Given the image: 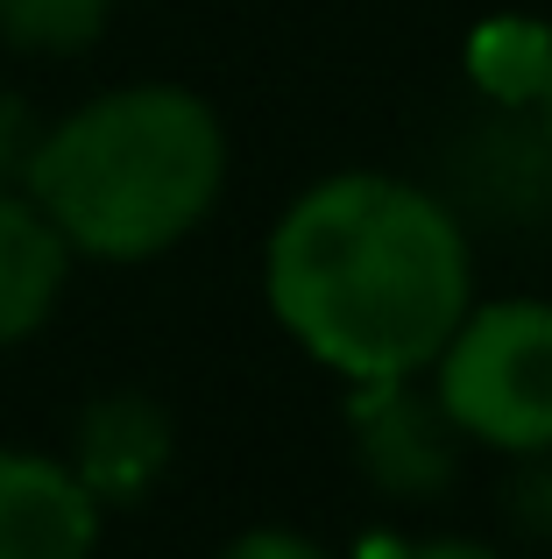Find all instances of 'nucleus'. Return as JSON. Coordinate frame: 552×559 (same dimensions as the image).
Instances as JSON below:
<instances>
[{"label":"nucleus","mask_w":552,"mask_h":559,"mask_svg":"<svg viewBox=\"0 0 552 559\" xmlns=\"http://www.w3.org/2000/svg\"><path fill=\"white\" fill-rule=\"evenodd\" d=\"M468 298V234L404 178H326L269 234V305L284 333L355 382L418 376Z\"/></svg>","instance_id":"f257e3e1"},{"label":"nucleus","mask_w":552,"mask_h":559,"mask_svg":"<svg viewBox=\"0 0 552 559\" xmlns=\"http://www.w3.org/2000/svg\"><path fill=\"white\" fill-rule=\"evenodd\" d=\"M227 185V135L184 85H121L36 135L28 199L79 255L142 262L213 213Z\"/></svg>","instance_id":"f03ea898"},{"label":"nucleus","mask_w":552,"mask_h":559,"mask_svg":"<svg viewBox=\"0 0 552 559\" xmlns=\"http://www.w3.org/2000/svg\"><path fill=\"white\" fill-rule=\"evenodd\" d=\"M440 404L468 439L503 453L552 447V305L503 298L460 312L440 355Z\"/></svg>","instance_id":"7ed1b4c3"},{"label":"nucleus","mask_w":552,"mask_h":559,"mask_svg":"<svg viewBox=\"0 0 552 559\" xmlns=\"http://www.w3.org/2000/svg\"><path fill=\"white\" fill-rule=\"evenodd\" d=\"M361 475L389 503H432L460 475V425L440 396H418L404 382H375L361 404Z\"/></svg>","instance_id":"20e7f679"},{"label":"nucleus","mask_w":552,"mask_h":559,"mask_svg":"<svg viewBox=\"0 0 552 559\" xmlns=\"http://www.w3.org/2000/svg\"><path fill=\"white\" fill-rule=\"evenodd\" d=\"M99 503L50 453H0V559H93Z\"/></svg>","instance_id":"39448f33"},{"label":"nucleus","mask_w":552,"mask_h":559,"mask_svg":"<svg viewBox=\"0 0 552 559\" xmlns=\"http://www.w3.org/2000/svg\"><path fill=\"white\" fill-rule=\"evenodd\" d=\"M164 467H170V418L149 396H135V390L99 396L79 418L71 475L93 489V503H142Z\"/></svg>","instance_id":"423d86ee"},{"label":"nucleus","mask_w":552,"mask_h":559,"mask_svg":"<svg viewBox=\"0 0 552 559\" xmlns=\"http://www.w3.org/2000/svg\"><path fill=\"white\" fill-rule=\"evenodd\" d=\"M71 276V241L50 227L36 199H14L0 185V347L28 341L57 312Z\"/></svg>","instance_id":"0eeeda50"},{"label":"nucleus","mask_w":552,"mask_h":559,"mask_svg":"<svg viewBox=\"0 0 552 559\" xmlns=\"http://www.w3.org/2000/svg\"><path fill=\"white\" fill-rule=\"evenodd\" d=\"M468 71L489 99H539L552 71V28L545 22H489L468 43Z\"/></svg>","instance_id":"6e6552de"},{"label":"nucleus","mask_w":552,"mask_h":559,"mask_svg":"<svg viewBox=\"0 0 552 559\" xmlns=\"http://www.w3.org/2000/svg\"><path fill=\"white\" fill-rule=\"evenodd\" d=\"M113 0H0V36L43 57H71L107 28Z\"/></svg>","instance_id":"1a4fd4ad"},{"label":"nucleus","mask_w":552,"mask_h":559,"mask_svg":"<svg viewBox=\"0 0 552 559\" xmlns=\"http://www.w3.org/2000/svg\"><path fill=\"white\" fill-rule=\"evenodd\" d=\"M531 475H517V489H511V518H517V532L525 538H552V447L545 453H531Z\"/></svg>","instance_id":"9d476101"},{"label":"nucleus","mask_w":552,"mask_h":559,"mask_svg":"<svg viewBox=\"0 0 552 559\" xmlns=\"http://www.w3.org/2000/svg\"><path fill=\"white\" fill-rule=\"evenodd\" d=\"M28 156H36V128H28V114L0 93V178H14V170L28 178Z\"/></svg>","instance_id":"9b49d317"},{"label":"nucleus","mask_w":552,"mask_h":559,"mask_svg":"<svg viewBox=\"0 0 552 559\" xmlns=\"http://www.w3.org/2000/svg\"><path fill=\"white\" fill-rule=\"evenodd\" d=\"M220 559H319V546H312V538H298V532H276V524H269V532H241Z\"/></svg>","instance_id":"f8f14e48"},{"label":"nucleus","mask_w":552,"mask_h":559,"mask_svg":"<svg viewBox=\"0 0 552 559\" xmlns=\"http://www.w3.org/2000/svg\"><path fill=\"white\" fill-rule=\"evenodd\" d=\"M389 559H503V552H482L475 538H425V546H397Z\"/></svg>","instance_id":"ddd939ff"},{"label":"nucleus","mask_w":552,"mask_h":559,"mask_svg":"<svg viewBox=\"0 0 552 559\" xmlns=\"http://www.w3.org/2000/svg\"><path fill=\"white\" fill-rule=\"evenodd\" d=\"M539 99H545V142H552V71H545V93Z\"/></svg>","instance_id":"4468645a"}]
</instances>
